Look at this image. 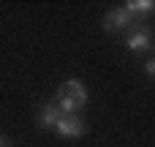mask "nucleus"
<instances>
[{"instance_id":"obj_1","label":"nucleus","mask_w":155,"mask_h":147,"mask_svg":"<svg viewBox=\"0 0 155 147\" xmlns=\"http://www.w3.org/2000/svg\"><path fill=\"white\" fill-rule=\"evenodd\" d=\"M87 104V90L79 79H68L65 85H60L57 90V106L63 115H76L82 106Z\"/></svg>"},{"instance_id":"obj_2","label":"nucleus","mask_w":155,"mask_h":147,"mask_svg":"<svg viewBox=\"0 0 155 147\" xmlns=\"http://www.w3.org/2000/svg\"><path fill=\"white\" fill-rule=\"evenodd\" d=\"M54 131L63 136V139H79L84 134V120L79 115H63L54 125Z\"/></svg>"},{"instance_id":"obj_3","label":"nucleus","mask_w":155,"mask_h":147,"mask_svg":"<svg viewBox=\"0 0 155 147\" xmlns=\"http://www.w3.org/2000/svg\"><path fill=\"white\" fill-rule=\"evenodd\" d=\"M131 22H134V16L125 11V5L112 8V11L104 16V27H106V30H128V27H131Z\"/></svg>"},{"instance_id":"obj_4","label":"nucleus","mask_w":155,"mask_h":147,"mask_svg":"<svg viewBox=\"0 0 155 147\" xmlns=\"http://www.w3.org/2000/svg\"><path fill=\"white\" fill-rule=\"evenodd\" d=\"M128 49H134V52H144V49H150L153 46V35H150V30L147 27H136L131 35H128Z\"/></svg>"},{"instance_id":"obj_5","label":"nucleus","mask_w":155,"mask_h":147,"mask_svg":"<svg viewBox=\"0 0 155 147\" xmlns=\"http://www.w3.org/2000/svg\"><path fill=\"white\" fill-rule=\"evenodd\" d=\"M60 117H63L60 106H57V104H46V106H41V112H38V125H41V128H54Z\"/></svg>"},{"instance_id":"obj_6","label":"nucleus","mask_w":155,"mask_h":147,"mask_svg":"<svg viewBox=\"0 0 155 147\" xmlns=\"http://www.w3.org/2000/svg\"><path fill=\"white\" fill-rule=\"evenodd\" d=\"M125 11H128L131 16H147V14L155 11V3L153 0H128V3H125Z\"/></svg>"},{"instance_id":"obj_7","label":"nucleus","mask_w":155,"mask_h":147,"mask_svg":"<svg viewBox=\"0 0 155 147\" xmlns=\"http://www.w3.org/2000/svg\"><path fill=\"white\" fill-rule=\"evenodd\" d=\"M147 74L155 76V57H153V60H147Z\"/></svg>"},{"instance_id":"obj_8","label":"nucleus","mask_w":155,"mask_h":147,"mask_svg":"<svg viewBox=\"0 0 155 147\" xmlns=\"http://www.w3.org/2000/svg\"><path fill=\"white\" fill-rule=\"evenodd\" d=\"M0 147H11V145H8V139H3V136H0Z\"/></svg>"}]
</instances>
